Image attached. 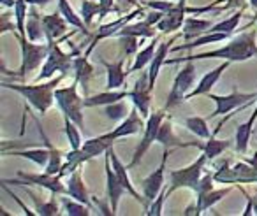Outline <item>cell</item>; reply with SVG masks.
<instances>
[{"mask_svg":"<svg viewBox=\"0 0 257 216\" xmlns=\"http://www.w3.org/2000/svg\"><path fill=\"white\" fill-rule=\"evenodd\" d=\"M257 32L250 30L241 36L234 37L229 41L225 46L218 48L213 51H206V53H196L190 57H182L175 58V60H166V64H180V62H196V60H206V58H220V60H229V62H246L252 57L257 55Z\"/></svg>","mask_w":257,"mask_h":216,"instance_id":"1","label":"cell"},{"mask_svg":"<svg viewBox=\"0 0 257 216\" xmlns=\"http://www.w3.org/2000/svg\"><path fill=\"white\" fill-rule=\"evenodd\" d=\"M65 76L67 74L62 72L60 76H57V78H53L48 83H43V85L37 81V85H15V83H2V86H4L6 90H13V92L20 93V95H22L23 99H25L27 102H29L30 106L37 111V113L46 114L48 111L51 109V106L57 102V100H55V90H57V86L60 85L62 79H64Z\"/></svg>","mask_w":257,"mask_h":216,"instance_id":"2","label":"cell"},{"mask_svg":"<svg viewBox=\"0 0 257 216\" xmlns=\"http://www.w3.org/2000/svg\"><path fill=\"white\" fill-rule=\"evenodd\" d=\"M65 39V37H64ZM64 39H46L48 44H50V55L46 58V64H44L41 74L37 76L36 81H43V79H48L55 74V72H64L67 74L71 71V67H74V57H78V50H74L72 53H64L60 50V43Z\"/></svg>","mask_w":257,"mask_h":216,"instance_id":"3","label":"cell"},{"mask_svg":"<svg viewBox=\"0 0 257 216\" xmlns=\"http://www.w3.org/2000/svg\"><path fill=\"white\" fill-rule=\"evenodd\" d=\"M78 85L79 83L74 79L71 86L55 90V100H57L58 107L64 113V118L72 120L79 128L85 127V120H83V99L78 95Z\"/></svg>","mask_w":257,"mask_h":216,"instance_id":"4","label":"cell"},{"mask_svg":"<svg viewBox=\"0 0 257 216\" xmlns=\"http://www.w3.org/2000/svg\"><path fill=\"white\" fill-rule=\"evenodd\" d=\"M208 162V156L201 155L197 160H194L190 165L183 167V169L169 170V179H171V186L168 188V195H171L173 191L180 190V188H190V190L196 191L199 179L203 177L204 165Z\"/></svg>","mask_w":257,"mask_h":216,"instance_id":"5","label":"cell"},{"mask_svg":"<svg viewBox=\"0 0 257 216\" xmlns=\"http://www.w3.org/2000/svg\"><path fill=\"white\" fill-rule=\"evenodd\" d=\"M18 43L22 46V67H20L18 74L15 76L23 79L27 74H30L32 71L43 65V62L50 55V44H36L34 41L22 36H18Z\"/></svg>","mask_w":257,"mask_h":216,"instance_id":"6","label":"cell"},{"mask_svg":"<svg viewBox=\"0 0 257 216\" xmlns=\"http://www.w3.org/2000/svg\"><path fill=\"white\" fill-rule=\"evenodd\" d=\"M217 183L224 184H238V183H257V167L246 162H238L232 167H229V162L225 160L222 167L213 174Z\"/></svg>","mask_w":257,"mask_h":216,"instance_id":"7","label":"cell"},{"mask_svg":"<svg viewBox=\"0 0 257 216\" xmlns=\"http://www.w3.org/2000/svg\"><path fill=\"white\" fill-rule=\"evenodd\" d=\"M166 118V109H159V111H154V113L150 114V116L147 118V125H145V134H143V139L140 141V144H138L136 151H134L133 158H131V162L127 163L128 169H133V167H136L138 163L143 160V156L147 155V151L152 148V144L154 142H157V135H159V128H161L162 121H164Z\"/></svg>","mask_w":257,"mask_h":216,"instance_id":"8","label":"cell"},{"mask_svg":"<svg viewBox=\"0 0 257 216\" xmlns=\"http://www.w3.org/2000/svg\"><path fill=\"white\" fill-rule=\"evenodd\" d=\"M194 81H196V65L194 62H187V65L176 74L175 81H173L164 109H173V107L180 106L185 100V97L192 92Z\"/></svg>","mask_w":257,"mask_h":216,"instance_id":"9","label":"cell"},{"mask_svg":"<svg viewBox=\"0 0 257 216\" xmlns=\"http://www.w3.org/2000/svg\"><path fill=\"white\" fill-rule=\"evenodd\" d=\"M211 100L215 102V111L211 113V116H225V114H231L232 111L239 109L245 104L257 100V92L255 93H239V92H232L229 95L222 97V95H215V93H208Z\"/></svg>","mask_w":257,"mask_h":216,"instance_id":"10","label":"cell"},{"mask_svg":"<svg viewBox=\"0 0 257 216\" xmlns=\"http://www.w3.org/2000/svg\"><path fill=\"white\" fill-rule=\"evenodd\" d=\"M138 15H143V8H138L136 11L128 13V15H121L120 18L114 20V22H111V23H106V25H100V27H99V30H97V34L92 37V41H90V46H88V50H86L85 57H90V53L93 51V48H95L97 44L100 43V41L107 39V37L116 36V34L120 32V30L123 29V27L127 25V23H131L134 18H138Z\"/></svg>","mask_w":257,"mask_h":216,"instance_id":"11","label":"cell"},{"mask_svg":"<svg viewBox=\"0 0 257 216\" xmlns=\"http://www.w3.org/2000/svg\"><path fill=\"white\" fill-rule=\"evenodd\" d=\"M173 148H164L162 151V160H161V165L154 170L148 177H145L143 183H141V188H143V195L148 198V200H154L161 190L164 188V176H166V169H168V156L171 153Z\"/></svg>","mask_w":257,"mask_h":216,"instance_id":"12","label":"cell"},{"mask_svg":"<svg viewBox=\"0 0 257 216\" xmlns=\"http://www.w3.org/2000/svg\"><path fill=\"white\" fill-rule=\"evenodd\" d=\"M104 169H106V193H107V202H109V207L113 211V216L116 214L118 211V204H120L121 195L125 193V186L121 184L120 177L116 176L113 165H111V158L109 153L106 151V156H104Z\"/></svg>","mask_w":257,"mask_h":216,"instance_id":"13","label":"cell"},{"mask_svg":"<svg viewBox=\"0 0 257 216\" xmlns=\"http://www.w3.org/2000/svg\"><path fill=\"white\" fill-rule=\"evenodd\" d=\"M107 153H109V158H111V165H113V169H114V172H116V176L120 177V181H121V184L125 186V190H127V193L131 195V197H134V200L138 202V204H141V207L147 211L148 207H150V200H148L147 197H141V193L136 190V188L133 186V181H131V177H128V167L127 165H123V162H121L120 158H118V155H116V151H114V148L111 146L109 149H107Z\"/></svg>","mask_w":257,"mask_h":216,"instance_id":"14","label":"cell"},{"mask_svg":"<svg viewBox=\"0 0 257 216\" xmlns=\"http://www.w3.org/2000/svg\"><path fill=\"white\" fill-rule=\"evenodd\" d=\"M18 177L23 179V183L36 184L39 188H46L51 195H67V186H64L62 177L58 174H29V172H18Z\"/></svg>","mask_w":257,"mask_h":216,"instance_id":"15","label":"cell"},{"mask_svg":"<svg viewBox=\"0 0 257 216\" xmlns=\"http://www.w3.org/2000/svg\"><path fill=\"white\" fill-rule=\"evenodd\" d=\"M150 79H148V74H141V78L136 81V86L134 90L128 92V99H133V104L138 107V111L141 113L143 118L150 116Z\"/></svg>","mask_w":257,"mask_h":216,"instance_id":"16","label":"cell"},{"mask_svg":"<svg viewBox=\"0 0 257 216\" xmlns=\"http://www.w3.org/2000/svg\"><path fill=\"white\" fill-rule=\"evenodd\" d=\"M145 125L147 123L143 121V116H141V113L138 111V107L134 106L133 109H131V113H128V116L125 118V120H121V123L118 125L114 130L106 132V134L111 141H118V139H121V137H127V135H134V134H138V132H141V128H143Z\"/></svg>","mask_w":257,"mask_h":216,"instance_id":"17","label":"cell"},{"mask_svg":"<svg viewBox=\"0 0 257 216\" xmlns=\"http://www.w3.org/2000/svg\"><path fill=\"white\" fill-rule=\"evenodd\" d=\"M185 15H187V8H185V0H178L176 6L168 11L164 15V18L157 23V30L161 34H171L176 32L178 29H182L183 23H185Z\"/></svg>","mask_w":257,"mask_h":216,"instance_id":"18","label":"cell"},{"mask_svg":"<svg viewBox=\"0 0 257 216\" xmlns=\"http://www.w3.org/2000/svg\"><path fill=\"white\" fill-rule=\"evenodd\" d=\"M229 64H231L229 60H224V62H220V64H218L217 67L213 69V71L206 72V74H204L203 78H201L199 85H197L196 88H194L192 92H190L189 95L185 97V100H190V99H194V97L208 95V93L211 92V88H213V86L217 85V81L220 79V76L224 74V71H227Z\"/></svg>","mask_w":257,"mask_h":216,"instance_id":"19","label":"cell"},{"mask_svg":"<svg viewBox=\"0 0 257 216\" xmlns=\"http://www.w3.org/2000/svg\"><path fill=\"white\" fill-rule=\"evenodd\" d=\"M178 39V36H173L169 41H164V43L159 44L157 51H155L154 58H152L150 62V69H148V79H150V90L155 88V81H157L159 78V72H161V67L166 64V57H168V53L171 51L173 48V43Z\"/></svg>","mask_w":257,"mask_h":216,"instance_id":"20","label":"cell"},{"mask_svg":"<svg viewBox=\"0 0 257 216\" xmlns=\"http://www.w3.org/2000/svg\"><path fill=\"white\" fill-rule=\"evenodd\" d=\"M43 25H44V32H46V39H60L67 32L69 22L58 11L55 15H43Z\"/></svg>","mask_w":257,"mask_h":216,"instance_id":"21","label":"cell"},{"mask_svg":"<svg viewBox=\"0 0 257 216\" xmlns=\"http://www.w3.org/2000/svg\"><path fill=\"white\" fill-rule=\"evenodd\" d=\"M128 97L127 90H106L102 93H97L92 97H85L83 99V106L85 107H97V106H109L118 100H123Z\"/></svg>","mask_w":257,"mask_h":216,"instance_id":"22","label":"cell"},{"mask_svg":"<svg viewBox=\"0 0 257 216\" xmlns=\"http://www.w3.org/2000/svg\"><path fill=\"white\" fill-rule=\"evenodd\" d=\"M123 60H125V55L116 62V64H107L106 60H102V65L107 71L106 90H118L123 86L125 79H127V76H128V72L123 71Z\"/></svg>","mask_w":257,"mask_h":216,"instance_id":"23","label":"cell"},{"mask_svg":"<svg viewBox=\"0 0 257 216\" xmlns=\"http://www.w3.org/2000/svg\"><path fill=\"white\" fill-rule=\"evenodd\" d=\"M67 195L71 198H76V200L83 202V204H86V205L92 204V198H90L88 191H86V186H85V183H83V176H81V170L79 169H76L74 172L69 176Z\"/></svg>","mask_w":257,"mask_h":216,"instance_id":"24","label":"cell"},{"mask_svg":"<svg viewBox=\"0 0 257 216\" xmlns=\"http://www.w3.org/2000/svg\"><path fill=\"white\" fill-rule=\"evenodd\" d=\"M231 144H232L231 141H218V139H215L213 135H211L204 144H201V142H187L185 144V142H183V148H190V146H192V148L201 149V151L208 156V160H213V158H217L222 151L231 148Z\"/></svg>","mask_w":257,"mask_h":216,"instance_id":"25","label":"cell"},{"mask_svg":"<svg viewBox=\"0 0 257 216\" xmlns=\"http://www.w3.org/2000/svg\"><path fill=\"white\" fill-rule=\"evenodd\" d=\"M257 120V106L253 109L252 116L245 121V123H239L238 128H236V137H234V148L238 153H246L248 149V141H250V135H252V127H253V121Z\"/></svg>","mask_w":257,"mask_h":216,"instance_id":"26","label":"cell"},{"mask_svg":"<svg viewBox=\"0 0 257 216\" xmlns=\"http://www.w3.org/2000/svg\"><path fill=\"white\" fill-rule=\"evenodd\" d=\"M113 144H114V141H111V139L107 137V134H102V135H97V137L86 139V141L83 142L81 149L90 158H95V156H99V155H104Z\"/></svg>","mask_w":257,"mask_h":216,"instance_id":"27","label":"cell"},{"mask_svg":"<svg viewBox=\"0 0 257 216\" xmlns=\"http://www.w3.org/2000/svg\"><path fill=\"white\" fill-rule=\"evenodd\" d=\"M211 22L210 20H197V18H185V23H183V37L185 41L196 39V37H201L204 34H208V30L211 29Z\"/></svg>","mask_w":257,"mask_h":216,"instance_id":"28","label":"cell"},{"mask_svg":"<svg viewBox=\"0 0 257 216\" xmlns=\"http://www.w3.org/2000/svg\"><path fill=\"white\" fill-rule=\"evenodd\" d=\"M161 37L162 36H155L154 37V41H152L150 44H148L147 48H143L141 51H138L136 53V60H134V64H133V67L128 69V74L131 72H138V71H143L145 67H147L148 64L152 62V58H154V55H155V51H157V44H159V41H161Z\"/></svg>","mask_w":257,"mask_h":216,"instance_id":"29","label":"cell"},{"mask_svg":"<svg viewBox=\"0 0 257 216\" xmlns=\"http://www.w3.org/2000/svg\"><path fill=\"white\" fill-rule=\"evenodd\" d=\"M27 34H29V39L37 43V41L43 39V36H46L43 25V16L37 13V6H32L29 9V23H27Z\"/></svg>","mask_w":257,"mask_h":216,"instance_id":"30","label":"cell"},{"mask_svg":"<svg viewBox=\"0 0 257 216\" xmlns=\"http://www.w3.org/2000/svg\"><path fill=\"white\" fill-rule=\"evenodd\" d=\"M154 25L145 20V22H138V23H127L120 32L114 37H121V36H133L138 37V39H147V37H155V29H152Z\"/></svg>","mask_w":257,"mask_h":216,"instance_id":"31","label":"cell"},{"mask_svg":"<svg viewBox=\"0 0 257 216\" xmlns=\"http://www.w3.org/2000/svg\"><path fill=\"white\" fill-rule=\"evenodd\" d=\"M72 69L76 71V81L81 85V88L85 90V93H88V81L93 74V67L90 65L88 57H85V55H83V57H76L74 67Z\"/></svg>","mask_w":257,"mask_h":216,"instance_id":"32","label":"cell"},{"mask_svg":"<svg viewBox=\"0 0 257 216\" xmlns=\"http://www.w3.org/2000/svg\"><path fill=\"white\" fill-rule=\"evenodd\" d=\"M229 191H231V188L225 186V188H220V190H210L206 191V193H201L197 195V209H199V214L203 211H206V209L213 207L217 202H220L222 198L225 197V195H229Z\"/></svg>","mask_w":257,"mask_h":216,"instance_id":"33","label":"cell"},{"mask_svg":"<svg viewBox=\"0 0 257 216\" xmlns=\"http://www.w3.org/2000/svg\"><path fill=\"white\" fill-rule=\"evenodd\" d=\"M157 142H161L164 148H176V146L183 148V142L180 141V139L175 135V132H173V120L171 118H168V120L162 121L161 128H159Z\"/></svg>","mask_w":257,"mask_h":216,"instance_id":"34","label":"cell"},{"mask_svg":"<svg viewBox=\"0 0 257 216\" xmlns=\"http://www.w3.org/2000/svg\"><path fill=\"white\" fill-rule=\"evenodd\" d=\"M20 186H23L25 193L34 200V204H36V212L39 216H57V214H60V209H58V204L55 200L41 202L39 200V195L34 193L32 190H29V188H25V184H20Z\"/></svg>","mask_w":257,"mask_h":216,"instance_id":"35","label":"cell"},{"mask_svg":"<svg viewBox=\"0 0 257 216\" xmlns=\"http://www.w3.org/2000/svg\"><path fill=\"white\" fill-rule=\"evenodd\" d=\"M15 156H22V158H27V160H32L36 165L39 167H46L48 162H50V156H51V151L50 148L43 149V148H37V149H23V151H18L15 149L13 151Z\"/></svg>","mask_w":257,"mask_h":216,"instance_id":"36","label":"cell"},{"mask_svg":"<svg viewBox=\"0 0 257 216\" xmlns=\"http://www.w3.org/2000/svg\"><path fill=\"white\" fill-rule=\"evenodd\" d=\"M58 11H60L62 15H64V18L69 22V25H72V27H74V29H78L79 32H83V34H85V36H90V32L85 29L86 23L83 22V20L79 18L78 15H76L74 9H72L71 6H69L67 0H58Z\"/></svg>","mask_w":257,"mask_h":216,"instance_id":"37","label":"cell"},{"mask_svg":"<svg viewBox=\"0 0 257 216\" xmlns=\"http://www.w3.org/2000/svg\"><path fill=\"white\" fill-rule=\"evenodd\" d=\"M185 127L189 128L192 134H196L197 137H201V139H210L211 135H213L210 132V128H208V123H206V120H204V118H199V116L187 118Z\"/></svg>","mask_w":257,"mask_h":216,"instance_id":"38","label":"cell"},{"mask_svg":"<svg viewBox=\"0 0 257 216\" xmlns=\"http://www.w3.org/2000/svg\"><path fill=\"white\" fill-rule=\"evenodd\" d=\"M27 16H29V4H27V0H18L15 4V18H16L18 36L22 37H27V25H25Z\"/></svg>","mask_w":257,"mask_h":216,"instance_id":"39","label":"cell"},{"mask_svg":"<svg viewBox=\"0 0 257 216\" xmlns=\"http://www.w3.org/2000/svg\"><path fill=\"white\" fill-rule=\"evenodd\" d=\"M241 15H243V8L239 9L238 13H234L231 18H227V20H224V22L213 25L208 32H220V34H229V36H231V34L234 32L236 27H238L239 20H241Z\"/></svg>","mask_w":257,"mask_h":216,"instance_id":"40","label":"cell"},{"mask_svg":"<svg viewBox=\"0 0 257 216\" xmlns=\"http://www.w3.org/2000/svg\"><path fill=\"white\" fill-rule=\"evenodd\" d=\"M65 123V135H67V141L71 144V149H79L83 146V139L81 134H79V127L69 118H64Z\"/></svg>","mask_w":257,"mask_h":216,"instance_id":"41","label":"cell"},{"mask_svg":"<svg viewBox=\"0 0 257 216\" xmlns=\"http://www.w3.org/2000/svg\"><path fill=\"white\" fill-rule=\"evenodd\" d=\"M62 204H64V207L69 216H88L90 214V209H88L90 205L83 204V202L76 200V198H71V200H69V198H64Z\"/></svg>","mask_w":257,"mask_h":216,"instance_id":"42","label":"cell"},{"mask_svg":"<svg viewBox=\"0 0 257 216\" xmlns=\"http://www.w3.org/2000/svg\"><path fill=\"white\" fill-rule=\"evenodd\" d=\"M106 116L109 118V120H113V121L125 120V118L128 116V106H127V102H121V100H118V102L106 106Z\"/></svg>","mask_w":257,"mask_h":216,"instance_id":"43","label":"cell"},{"mask_svg":"<svg viewBox=\"0 0 257 216\" xmlns=\"http://www.w3.org/2000/svg\"><path fill=\"white\" fill-rule=\"evenodd\" d=\"M168 188L169 186H164L161 190V193L157 195V197L152 200V205L150 207L145 211V214H148V216H161L162 214V207H164V202H166V198L169 197L168 195Z\"/></svg>","mask_w":257,"mask_h":216,"instance_id":"44","label":"cell"},{"mask_svg":"<svg viewBox=\"0 0 257 216\" xmlns=\"http://www.w3.org/2000/svg\"><path fill=\"white\" fill-rule=\"evenodd\" d=\"M99 2H95V0H85L81 4V13H83V22L86 23V27L92 23V20L95 18V16H99Z\"/></svg>","mask_w":257,"mask_h":216,"instance_id":"45","label":"cell"},{"mask_svg":"<svg viewBox=\"0 0 257 216\" xmlns=\"http://www.w3.org/2000/svg\"><path fill=\"white\" fill-rule=\"evenodd\" d=\"M120 39V46L123 50V55H133L138 51V37H133V36H121L118 37Z\"/></svg>","mask_w":257,"mask_h":216,"instance_id":"46","label":"cell"},{"mask_svg":"<svg viewBox=\"0 0 257 216\" xmlns=\"http://www.w3.org/2000/svg\"><path fill=\"white\" fill-rule=\"evenodd\" d=\"M213 181H215V177L211 176L210 172H206L199 179V184H197V188H196V193L201 195V193H206V191L213 190Z\"/></svg>","mask_w":257,"mask_h":216,"instance_id":"47","label":"cell"},{"mask_svg":"<svg viewBox=\"0 0 257 216\" xmlns=\"http://www.w3.org/2000/svg\"><path fill=\"white\" fill-rule=\"evenodd\" d=\"M99 18H104V16L107 15V13L111 11H116L120 13V8H114V0H99Z\"/></svg>","mask_w":257,"mask_h":216,"instance_id":"48","label":"cell"},{"mask_svg":"<svg viewBox=\"0 0 257 216\" xmlns=\"http://www.w3.org/2000/svg\"><path fill=\"white\" fill-rule=\"evenodd\" d=\"M0 184H2V188H4V190H6V191H8V193H9V195H11V197H13V198H15V200H16V202H18V205H20V207H22V209H23V212H25V214H27V216H36V214H37V212H36V211H30V209H29V207H27V205H25V204H23V202H22V200H20V197H18V195H15V191H11V190H9V188H8V183H0Z\"/></svg>","mask_w":257,"mask_h":216,"instance_id":"49","label":"cell"},{"mask_svg":"<svg viewBox=\"0 0 257 216\" xmlns=\"http://www.w3.org/2000/svg\"><path fill=\"white\" fill-rule=\"evenodd\" d=\"M9 16H11L9 13H4V15H2V22H0V34H2V36H6L8 32L15 34V25L9 23Z\"/></svg>","mask_w":257,"mask_h":216,"instance_id":"50","label":"cell"},{"mask_svg":"<svg viewBox=\"0 0 257 216\" xmlns=\"http://www.w3.org/2000/svg\"><path fill=\"white\" fill-rule=\"evenodd\" d=\"M51 0H27V4L29 6H48Z\"/></svg>","mask_w":257,"mask_h":216,"instance_id":"51","label":"cell"},{"mask_svg":"<svg viewBox=\"0 0 257 216\" xmlns=\"http://www.w3.org/2000/svg\"><path fill=\"white\" fill-rule=\"evenodd\" d=\"M18 0H0V4L4 6V8H15V4Z\"/></svg>","mask_w":257,"mask_h":216,"instance_id":"52","label":"cell"},{"mask_svg":"<svg viewBox=\"0 0 257 216\" xmlns=\"http://www.w3.org/2000/svg\"><path fill=\"white\" fill-rule=\"evenodd\" d=\"M120 4H127V6H138L136 0H118Z\"/></svg>","mask_w":257,"mask_h":216,"instance_id":"53","label":"cell"},{"mask_svg":"<svg viewBox=\"0 0 257 216\" xmlns=\"http://www.w3.org/2000/svg\"><path fill=\"white\" fill-rule=\"evenodd\" d=\"M231 2H232V0H215V4H225L227 8L231 6ZM236 2H238V0H236Z\"/></svg>","mask_w":257,"mask_h":216,"instance_id":"54","label":"cell"},{"mask_svg":"<svg viewBox=\"0 0 257 216\" xmlns=\"http://www.w3.org/2000/svg\"><path fill=\"white\" fill-rule=\"evenodd\" d=\"M255 195H257V191H255ZM255 214H257V205H255Z\"/></svg>","mask_w":257,"mask_h":216,"instance_id":"55","label":"cell"},{"mask_svg":"<svg viewBox=\"0 0 257 216\" xmlns=\"http://www.w3.org/2000/svg\"><path fill=\"white\" fill-rule=\"evenodd\" d=\"M253 20H255V22H257V15H255V16H253Z\"/></svg>","mask_w":257,"mask_h":216,"instance_id":"56","label":"cell"}]
</instances>
